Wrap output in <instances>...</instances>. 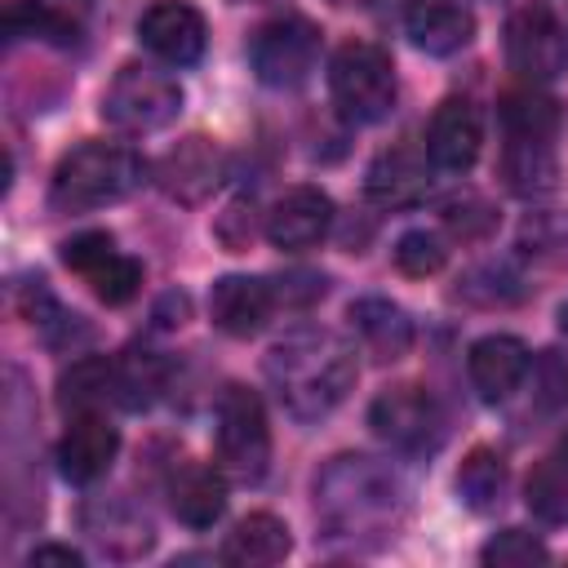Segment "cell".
<instances>
[{
    "instance_id": "1",
    "label": "cell",
    "mask_w": 568,
    "mask_h": 568,
    "mask_svg": "<svg viewBox=\"0 0 568 568\" xmlns=\"http://www.w3.org/2000/svg\"><path fill=\"white\" fill-rule=\"evenodd\" d=\"M408 510L404 479L390 462L368 453L333 457L315 479V515L328 537L342 541H386Z\"/></svg>"
},
{
    "instance_id": "2",
    "label": "cell",
    "mask_w": 568,
    "mask_h": 568,
    "mask_svg": "<svg viewBox=\"0 0 568 568\" xmlns=\"http://www.w3.org/2000/svg\"><path fill=\"white\" fill-rule=\"evenodd\" d=\"M262 368H266V382H271L280 408L297 422H320L324 413H333L359 377L355 346L342 333L315 328V324L284 333L266 351Z\"/></svg>"
},
{
    "instance_id": "3",
    "label": "cell",
    "mask_w": 568,
    "mask_h": 568,
    "mask_svg": "<svg viewBox=\"0 0 568 568\" xmlns=\"http://www.w3.org/2000/svg\"><path fill=\"white\" fill-rule=\"evenodd\" d=\"M142 173L146 164L138 151L115 146V142H84L58 160L53 182H49V204L58 213H89V209L115 204L129 191H138Z\"/></svg>"
},
{
    "instance_id": "4",
    "label": "cell",
    "mask_w": 568,
    "mask_h": 568,
    "mask_svg": "<svg viewBox=\"0 0 568 568\" xmlns=\"http://www.w3.org/2000/svg\"><path fill=\"white\" fill-rule=\"evenodd\" d=\"M328 93L342 120L351 124H377L395 111V67L390 53L368 40H346L328 62Z\"/></svg>"
},
{
    "instance_id": "5",
    "label": "cell",
    "mask_w": 568,
    "mask_h": 568,
    "mask_svg": "<svg viewBox=\"0 0 568 568\" xmlns=\"http://www.w3.org/2000/svg\"><path fill=\"white\" fill-rule=\"evenodd\" d=\"M213 462L235 484H257L271 466V426L266 408L248 386H226L217 399Z\"/></svg>"
},
{
    "instance_id": "6",
    "label": "cell",
    "mask_w": 568,
    "mask_h": 568,
    "mask_svg": "<svg viewBox=\"0 0 568 568\" xmlns=\"http://www.w3.org/2000/svg\"><path fill=\"white\" fill-rule=\"evenodd\" d=\"M182 111V89L169 71L155 67H120L102 93V120L120 133H155Z\"/></svg>"
},
{
    "instance_id": "7",
    "label": "cell",
    "mask_w": 568,
    "mask_h": 568,
    "mask_svg": "<svg viewBox=\"0 0 568 568\" xmlns=\"http://www.w3.org/2000/svg\"><path fill=\"white\" fill-rule=\"evenodd\" d=\"M320 58V27L302 13L271 18L248 40V67L266 89H297L311 80Z\"/></svg>"
},
{
    "instance_id": "8",
    "label": "cell",
    "mask_w": 568,
    "mask_h": 568,
    "mask_svg": "<svg viewBox=\"0 0 568 568\" xmlns=\"http://www.w3.org/2000/svg\"><path fill=\"white\" fill-rule=\"evenodd\" d=\"M368 426L382 444H390L399 453H413V457L435 453L444 444V430H448L439 399L426 386H413V382L382 390L368 408Z\"/></svg>"
},
{
    "instance_id": "9",
    "label": "cell",
    "mask_w": 568,
    "mask_h": 568,
    "mask_svg": "<svg viewBox=\"0 0 568 568\" xmlns=\"http://www.w3.org/2000/svg\"><path fill=\"white\" fill-rule=\"evenodd\" d=\"M506 62L519 80L546 84L568 67V31L546 4H524L506 22Z\"/></svg>"
},
{
    "instance_id": "10",
    "label": "cell",
    "mask_w": 568,
    "mask_h": 568,
    "mask_svg": "<svg viewBox=\"0 0 568 568\" xmlns=\"http://www.w3.org/2000/svg\"><path fill=\"white\" fill-rule=\"evenodd\" d=\"M222 178H226V155H222V146H217L213 138H204V133L182 138V142L169 146V151L160 155V164H155L160 191H164L169 200H178V204H204V200L222 186Z\"/></svg>"
},
{
    "instance_id": "11",
    "label": "cell",
    "mask_w": 568,
    "mask_h": 568,
    "mask_svg": "<svg viewBox=\"0 0 568 568\" xmlns=\"http://www.w3.org/2000/svg\"><path fill=\"white\" fill-rule=\"evenodd\" d=\"M138 36H142V44H146L160 62H169V67H191V62H200V53H204L209 27H204V13H200L195 4H186V0H155V4L142 13Z\"/></svg>"
},
{
    "instance_id": "12",
    "label": "cell",
    "mask_w": 568,
    "mask_h": 568,
    "mask_svg": "<svg viewBox=\"0 0 568 568\" xmlns=\"http://www.w3.org/2000/svg\"><path fill=\"white\" fill-rule=\"evenodd\" d=\"M484 142V120L466 98H448L435 106L430 129H426V160L444 173H466L479 160Z\"/></svg>"
},
{
    "instance_id": "13",
    "label": "cell",
    "mask_w": 568,
    "mask_h": 568,
    "mask_svg": "<svg viewBox=\"0 0 568 568\" xmlns=\"http://www.w3.org/2000/svg\"><path fill=\"white\" fill-rule=\"evenodd\" d=\"M328 226H333V200L320 186H293L266 213V240L284 253H302V248L320 244L328 235Z\"/></svg>"
},
{
    "instance_id": "14",
    "label": "cell",
    "mask_w": 568,
    "mask_h": 568,
    "mask_svg": "<svg viewBox=\"0 0 568 568\" xmlns=\"http://www.w3.org/2000/svg\"><path fill=\"white\" fill-rule=\"evenodd\" d=\"M275 306L280 302H275L271 280H257V275H222L209 293V315L226 337L262 333V324L271 320Z\"/></svg>"
},
{
    "instance_id": "15",
    "label": "cell",
    "mask_w": 568,
    "mask_h": 568,
    "mask_svg": "<svg viewBox=\"0 0 568 568\" xmlns=\"http://www.w3.org/2000/svg\"><path fill=\"white\" fill-rule=\"evenodd\" d=\"M115 448H120V435L115 426H106L102 413H75L67 435L58 439V470L71 484H93L111 470Z\"/></svg>"
},
{
    "instance_id": "16",
    "label": "cell",
    "mask_w": 568,
    "mask_h": 568,
    "mask_svg": "<svg viewBox=\"0 0 568 568\" xmlns=\"http://www.w3.org/2000/svg\"><path fill=\"white\" fill-rule=\"evenodd\" d=\"M404 31L422 53L448 58V53H462L470 44L475 13L462 0H408L404 4Z\"/></svg>"
},
{
    "instance_id": "17",
    "label": "cell",
    "mask_w": 568,
    "mask_h": 568,
    "mask_svg": "<svg viewBox=\"0 0 568 568\" xmlns=\"http://www.w3.org/2000/svg\"><path fill=\"white\" fill-rule=\"evenodd\" d=\"M528 364H532V355H528V346L519 342V337H510V333H488V337H479L475 346H470V355H466V373H470V386L484 395V399H506L524 377H528Z\"/></svg>"
},
{
    "instance_id": "18",
    "label": "cell",
    "mask_w": 568,
    "mask_h": 568,
    "mask_svg": "<svg viewBox=\"0 0 568 568\" xmlns=\"http://www.w3.org/2000/svg\"><path fill=\"white\" fill-rule=\"evenodd\" d=\"M430 178H426V155L413 151V146H390L382 151L373 164H368V178H364V195L377 204V209H413L422 204Z\"/></svg>"
},
{
    "instance_id": "19",
    "label": "cell",
    "mask_w": 568,
    "mask_h": 568,
    "mask_svg": "<svg viewBox=\"0 0 568 568\" xmlns=\"http://www.w3.org/2000/svg\"><path fill=\"white\" fill-rule=\"evenodd\" d=\"M84 528L89 537L111 555V559H138L151 550L155 532H151V519L129 506L124 497H98L84 506Z\"/></svg>"
},
{
    "instance_id": "20",
    "label": "cell",
    "mask_w": 568,
    "mask_h": 568,
    "mask_svg": "<svg viewBox=\"0 0 568 568\" xmlns=\"http://www.w3.org/2000/svg\"><path fill=\"white\" fill-rule=\"evenodd\" d=\"M169 510L186 524V528H209L222 519L226 510V475L204 462H186L173 470L169 479Z\"/></svg>"
},
{
    "instance_id": "21",
    "label": "cell",
    "mask_w": 568,
    "mask_h": 568,
    "mask_svg": "<svg viewBox=\"0 0 568 568\" xmlns=\"http://www.w3.org/2000/svg\"><path fill=\"white\" fill-rule=\"evenodd\" d=\"M351 328L364 342V351L373 359H382V364L408 355V346H413V320L390 297H359V302H351Z\"/></svg>"
},
{
    "instance_id": "22",
    "label": "cell",
    "mask_w": 568,
    "mask_h": 568,
    "mask_svg": "<svg viewBox=\"0 0 568 568\" xmlns=\"http://www.w3.org/2000/svg\"><path fill=\"white\" fill-rule=\"evenodd\" d=\"M293 537H288V524L271 510H257V515H244L226 541H222V559L235 564V568H271L288 555Z\"/></svg>"
},
{
    "instance_id": "23",
    "label": "cell",
    "mask_w": 568,
    "mask_h": 568,
    "mask_svg": "<svg viewBox=\"0 0 568 568\" xmlns=\"http://www.w3.org/2000/svg\"><path fill=\"white\" fill-rule=\"evenodd\" d=\"M501 178H506V186L515 195H546L555 186V178H559L550 138H515V133H506Z\"/></svg>"
},
{
    "instance_id": "24",
    "label": "cell",
    "mask_w": 568,
    "mask_h": 568,
    "mask_svg": "<svg viewBox=\"0 0 568 568\" xmlns=\"http://www.w3.org/2000/svg\"><path fill=\"white\" fill-rule=\"evenodd\" d=\"M106 399H115V359L106 355H80L58 377V404L62 413H102Z\"/></svg>"
},
{
    "instance_id": "25",
    "label": "cell",
    "mask_w": 568,
    "mask_h": 568,
    "mask_svg": "<svg viewBox=\"0 0 568 568\" xmlns=\"http://www.w3.org/2000/svg\"><path fill=\"white\" fill-rule=\"evenodd\" d=\"M164 382H169V364H164V355H155V351H124L120 359H115V404H124V408H146V404H155V395L164 390Z\"/></svg>"
},
{
    "instance_id": "26",
    "label": "cell",
    "mask_w": 568,
    "mask_h": 568,
    "mask_svg": "<svg viewBox=\"0 0 568 568\" xmlns=\"http://www.w3.org/2000/svg\"><path fill=\"white\" fill-rule=\"evenodd\" d=\"M4 31H9V40H49V44H71L80 36V27L44 0H9Z\"/></svg>"
},
{
    "instance_id": "27",
    "label": "cell",
    "mask_w": 568,
    "mask_h": 568,
    "mask_svg": "<svg viewBox=\"0 0 568 568\" xmlns=\"http://www.w3.org/2000/svg\"><path fill=\"white\" fill-rule=\"evenodd\" d=\"M506 493V457L497 448H470L457 470V497L470 510H493Z\"/></svg>"
},
{
    "instance_id": "28",
    "label": "cell",
    "mask_w": 568,
    "mask_h": 568,
    "mask_svg": "<svg viewBox=\"0 0 568 568\" xmlns=\"http://www.w3.org/2000/svg\"><path fill=\"white\" fill-rule=\"evenodd\" d=\"M497 115H501V129L515 133V138H555V129H559V106H555V98L532 93V89L506 93L501 106H497Z\"/></svg>"
},
{
    "instance_id": "29",
    "label": "cell",
    "mask_w": 568,
    "mask_h": 568,
    "mask_svg": "<svg viewBox=\"0 0 568 568\" xmlns=\"http://www.w3.org/2000/svg\"><path fill=\"white\" fill-rule=\"evenodd\" d=\"M519 248L524 257L564 271L568 266V213H532L519 226Z\"/></svg>"
},
{
    "instance_id": "30",
    "label": "cell",
    "mask_w": 568,
    "mask_h": 568,
    "mask_svg": "<svg viewBox=\"0 0 568 568\" xmlns=\"http://www.w3.org/2000/svg\"><path fill=\"white\" fill-rule=\"evenodd\" d=\"M457 297L462 302H475V306H506V302H519L524 297V284H519V275L506 262H488V266L466 271Z\"/></svg>"
},
{
    "instance_id": "31",
    "label": "cell",
    "mask_w": 568,
    "mask_h": 568,
    "mask_svg": "<svg viewBox=\"0 0 568 568\" xmlns=\"http://www.w3.org/2000/svg\"><path fill=\"white\" fill-rule=\"evenodd\" d=\"M84 280L93 284V293H98L106 306H124V302L142 288V262L115 248V253H111L102 266H93Z\"/></svg>"
},
{
    "instance_id": "32",
    "label": "cell",
    "mask_w": 568,
    "mask_h": 568,
    "mask_svg": "<svg viewBox=\"0 0 568 568\" xmlns=\"http://www.w3.org/2000/svg\"><path fill=\"white\" fill-rule=\"evenodd\" d=\"M528 506H532L541 519H550V524L568 519V466H564L559 457L541 462V466L528 475Z\"/></svg>"
},
{
    "instance_id": "33",
    "label": "cell",
    "mask_w": 568,
    "mask_h": 568,
    "mask_svg": "<svg viewBox=\"0 0 568 568\" xmlns=\"http://www.w3.org/2000/svg\"><path fill=\"white\" fill-rule=\"evenodd\" d=\"M444 257H448V248H444V240H439L435 231H408V235H399V244H395V266H399L404 275H413V280L435 275V271L444 266Z\"/></svg>"
},
{
    "instance_id": "34",
    "label": "cell",
    "mask_w": 568,
    "mask_h": 568,
    "mask_svg": "<svg viewBox=\"0 0 568 568\" xmlns=\"http://www.w3.org/2000/svg\"><path fill=\"white\" fill-rule=\"evenodd\" d=\"M444 226H448L453 235H462V240H484V235L497 226V213H493L488 200L462 195V200H448V204H444Z\"/></svg>"
},
{
    "instance_id": "35",
    "label": "cell",
    "mask_w": 568,
    "mask_h": 568,
    "mask_svg": "<svg viewBox=\"0 0 568 568\" xmlns=\"http://www.w3.org/2000/svg\"><path fill=\"white\" fill-rule=\"evenodd\" d=\"M479 559H484V564H537V559H550V550H546V541H537L532 532L506 528V532H497V537L479 550Z\"/></svg>"
},
{
    "instance_id": "36",
    "label": "cell",
    "mask_w": 568,
    "mask_h": 568,
    "mask_svg": "<svg viewBox=\"0 0 568 568\" xmlns=\"http://www.w3.org/2000/svg\"><path fill=\"white\" fill-rule=\"evenodd\" d=\"M111 253H115V240L106 231H84V235H75V240L62 244V262L71 271H80V275H89L93 266H102Z\"/></svg>"
},
{
    "instance_id": "37",
    "label": "cell",
    "mask_w": 568,
    "mask_h": 568,
    "mask_svg": "<svg viewBox=\"0 0 568 568\" xmlns=\"http://www.w3.org/2000/svg\"><path fill=\"white\" fill-rule=\"evenodd\" d=\"M271 288H275V302H284V306H311V302L324 297L328 280H324L320 271H288V275H280Z\"/></svg>"
},
{
    "instance_id": "38",
    "label": "cell",
    "mask_w": 568,
    "mask_h": 568,
    "mask_svg": "<svg viewBox=\"0 0 568 568\" xmlns=\"http://www.w3.org/2000/svg\"><path fill=\"white\" fill-rule=\"evenodd\" d=\"M217 240H222L231 253L248 248V240H253V213H244V204H231V209L222 213V222H217Z\"/></svg>"
},
{
    "instance_id": "39",
    "label": "cell",
    "mask_w": 568,
    "mask_h": 568,
    "mask_svg": "<svg viewBox=\"0 0 568 568\" xmlns=\"http://www.w3.org/2000/svg\"><path fill=\"white\" fill-rule=\"evenodd\" d=\"M27 564L36 568V564H62V568H80L84 564V555L80 550H71V546H36L31 555H27Z\"/></svg>"
},
{
    "instance_id": "40",
    "label": "cell",
    "mask_w": 568,
    "mask_h": 568,
    "mask_svg": "<svg viewBox=\"0 0 568 568\" xmlns=\"http://www.w3.org/2000/svg\"><path fill=\"white\" fill-rule=\"evenodd\" d=\"M555 457H559V462L568 466V430H564V439H559V453H555Z\"/></svg>"
},
{
    "instance_id": "41",
    "label": "cell",
    "mask_w": 568,
    "mask_h": 568,
    "mask_svg": "<svg viewBox=\"0 0 568 568\" xmlns=\"http://www.w3.org/2000/svg\"><path fill=\"white\" fill-rule=\"evenodd\" d=\"M559 328H564V333H568V302H564V306H559Z\"/></svg>"
},
{
    "instance_id": "42",
    "label": "cell",
    "mask_w": 568,
    "mask_h": 568,
    "mask_svg": "<svg viewBox=\"0 0 568 568\" xmlns=\"http://www.w3.org/2000/svg\"><path fill=\"white\" fill-rule=\"evenodd\" d=\"M231 4H271V0H231Z\"/></svg>"
}]
</instances>
